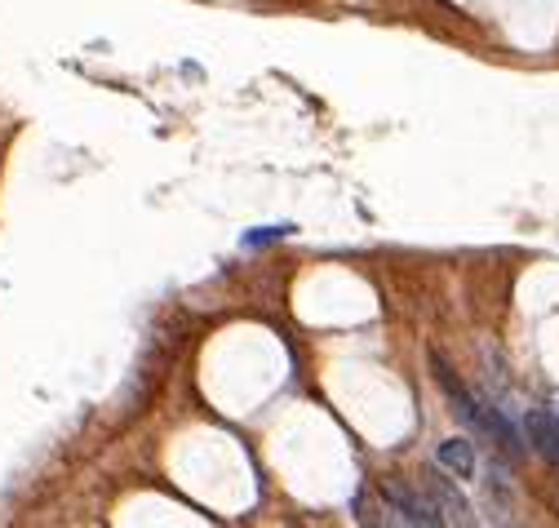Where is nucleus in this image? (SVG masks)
<instances>
[{
    "mask_svg": "<svg viewBox=\"0 0 559 528\" xmlns=\"http://www.w3.org/2000/svg\"><path fill=\"white\" fill-rule=\"evenodd\" d=\"M382 497H386V506L395 511V520L400 524H444V515H439V506L421 493V488H413V484H404V480H386L382 484Z\"/></svg>",
    "mask_w": 559,
    "mask_h": 528,
    "instance_id": "obj_1",
    "label": "nucleus"
},
{
    "mask_svg": "<svg viewBox=\"0 0 559 528\" xmlns=\"http://www.w3.org/2000/svg\"><path fill=\"white\" fill-rule=\"evenodd\" d=\"M524 436H528V444L542 453L546 462H555L559 466V418L542 413V409L524 413Z\"/></svg>",
    "mask_w": 559,
    "mask_h": 528,
    "instance_id": "obj_2",
    "label": "nucleus"
},
{
    "mask_svg": "<svg viewBox=\"0 0 559 528\" xmlns=\"http://www.w3.org/2000/svg\"><path fill=\"white\" fill-rule=\"evenodd\" d=\"M430 502L439 506V515H444V524H475V511H471V502L448 484V480H430Z\"/></svg>",
    "mask_w": 559,
    "mask_h": 528,
    "instance_id": "obj_3",
    "label": "nucleus"
},
{
    "mask_svg": "<svg viewBox=\"0 0 559 528\" xmlns=\"http://www.w3.org/2000/svg\"><path fill=\"white\" fill-rule=\"evenodd\" d=\"M435 462H439L448 475L471 480V475H475V444H471L466 436H453V440H444V444L435 449Z\"/></svg>",
    "mask_w": 559,
    "mask_h": 528,
    "instance_id": "obj_4",
    "label": "nucleus"
},
{
    "mask_svg": "<svg viewBox=\"0 0 559 528\" xmlns=\"http://www.w3.org/2000/svg\"><path fill=\"white\" fill-rule=\"evenodd\" d=\"M288 226H258V231H249L244 235V244H267V240H280Z\"/></svg>",
    "mask_w": 559,
    "mask_h": 528,
    "instance_id": "obj_5",
    "label": "nucleus"
},
{
    "mask_svg": "<svg viewBox=\"0 0 559 528\" xmlns=\"http://www.w3.org/2000/svg\"><path fill=\"white\" fill-rule=\"evenodd\" d=\"M555 418H559V413H555Z\"/></svg>",
    "mask_w": 559,
    "mask_h": 528,
    "instance_id": "obj_6",
    "label": "nucleus"
}]
</instances>
